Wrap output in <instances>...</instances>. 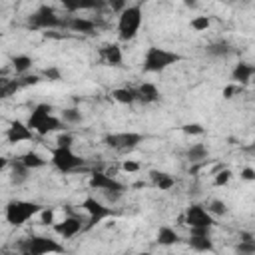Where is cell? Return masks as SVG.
Segmentation results:
<instances>
[{"instance_id": "6da1fadb", "label": "cell", "mask_w": 255, "mask_h": 255, "mask_svg": "<svg viewBox=\"0 0 255 255\" xmlns=\"http://www.w3.org/2000/svg\"><path fill=\"white\" fill-rule=\"evenodd\" d=\"M52 106L50 104H38L34 110H32V114L28 116V126L38 133V135H48V133H52V131H60V129H64V120H60V118H56L54 114H52Z\"/></svg>"}, {"instance_id": "7a4b0ae2", "label": "cell", "mask_w": 255, "mask_h": 255, "mask_svg": "<svg viewBox=\"0 0 255 255\" xmlns=\"http://www.w3.org/2000/svg\"><path fill=\"white\" fill-rule=\"evenodd\" d=\"M141 22H143L141 2L131 4V6H126L120 12V18H118V36H120V40L122 42L133 40L137 36L139 28H141Z\"/></svg>"}, {"instance_id": "3957f363", "label": "cell", "mask_w": 255, "mask_h": 255, "mask_svg": "<svg viewBox=\"0 0 255 255\" xmlns=\"http://www.w3.org/2000/svg\"><path fill=\"white\" fill-rule=\"evenodd\" d=\"M181 62V54L177 52H171V50H165V48H159V46H149L145 50V56H143V72L147 74H159L163 70H167L169 66Z\"/></svg>"}, {"instance_id": "277c9868", "label": "cell", "mask_w": 255, "mask_h": 255, "mask_svg": "<svg viewBox=\"0 0 255 255\" xmlns=\"http://www.w3.org/2000/svg\"><path fill=\"white\" fill-rule=\"evenodd\" d=\"M42 211V205L36 201H26V199H10L4 207V217L12 227H22L26 225L34 215Z\"/></svg>"}, {"instance_id": "5b68a950", "label": "cell", "mask_w": 255, "mask_h": 255, "mask_svg": "<svg viewBox=\"0 0 255 255\" xmlns=\"http://www.w3.org/2000/svg\"><path fill=\"white\" fill-rule=\"evenodd\" d=\"M16 249L26 255H46V253H62L64 245H60L56 239H50L48 235H30L22 239Z\"/></svg>"}, {"instance_id": "8992f818", "label": "cell", "mask_w": 255, "mask_h": 255, "mask_svg": "<svg viewBox=\"0 0 255 255\" xmlns=\"http://www.w3.org/2000/svg\"><path fill=\"white\" fill-rule=\"evenodd\" d=\"M50 161L62 173H72V171H78L80 167L86 165V159L82 155L74 153L72 147H60V145H56L52 149V159Z\"/></svg>"}, {"instance_id": "52a82bcc", "label": "cell", "mask_w": 255, "mask_h": 255, "mask_svg": "<svg viewBox=\"0 0 255 255\" xmlns=\"http://www.w3.org/2000/svg\"><path fill=\"white\" fill-rule=\"evenodd\" d=\"M28 26L32 30H54V28H64V18L56 14V10L48 4L40 6L34 14L28 16Z\"/></svg>"}, {"instance_id": "ba28073f", "label": "cell", "mask_w": 255, "mask_h": 255, "mask_svg": "<svg viewBox=\"0 0 255 255\" xmlns=\"http://www.w3.org/2000/svg\"><path fill=\"white\" fill-rule=\"evenodd\" d=\"M143 139H145L143 133H137V131H120V133H108L104 137V143L110 149H114V151L126 153V151L135 149Z\"/></svg>"}, {"instance_id": "9c48e42d", "label": "cell", "mask_w": 255, "mask_h": 255, "mask_svg": "<svg viewBox=\"0 0 255 255\" xmlns=\"http://www.w3.org/2000/svg\"><path fill=\"white\" fill-rule=\"evenodd\" d=\"M82 209L88 213V225L84 227V231L90 229V227H94V225H98L102 219L114 215V209L108 207L106 203H102V201L96 199V197H86V199L82 201Z\"/></svg>"}, {"instance_id": "30bf717a", "label": "cell", "mask_w": 255, "mask_h": 255, "mask_svg": "<svg viewBox=\"0 0 255 255\" xmlns=\"http://www.w3.org/2000/svg\"><path fill=\"white\" fill-rule=\"evenodd\" d=\"M183 221L187 227H213L215 225V217L201 203H191L183 213Z\"/></svg>"}, {"instance_id": "8fae6325", "label": "cell", "mask_w": 255, "mask_h": 255, "mask_svg": "<svg viewBox=\"0 0 255 255\" xmlns=\"http://www.w3.org/2000/svg\"><path fill=\"white\" fill-rule=\"evenodd\" d=\"M36 137V131L26 124V122H20V120H12L6 128V139L8 143H22V141H34Z\"/></svg>"}, {"instance_id": "7c38bea8", "label": "cell", "mask_w": 255, "mask_h": 255, "mask_svg": "<svg viewBox=\"0 0 255 255\" xmlns=\"http://www.w3.org/2000/svg\"><path fill=\"white\" fill-rule=\"evenodd\" d=\"M54 231L64 237V239H70L74 235H78L80 231H84V217L82 215H76V213H70L68 217H64L60 223H52Z\"/></svg>"}, {"instance_id": "4fadbf2b", "label": "cell", "mask_w": 255, "mask_h": 255, "mask_svg": "<svg viewBox=\"0 0 255 255\" xmlns=\"http://www.w3.org/2000/svg\"><path fill=\"white\" fill-rule=\"evenodd\" d=\"M90 187L92 189H98V191H110V189H116V191H124V183H120L114 175L106 173V171H92L90 173Z\"/></svg>"}, {"instance_id": "5bb4252c", "label": "cell", "mask_w": 255, "mask_h": 255, "mask_svg": "<svg viewBox=\"0 0 255 255\" xmlns=\"http://www.w3.org/2000/svg\"><path fill=\"white\" fill-rule=\"evenodd\" d=\"M64 28L72 30V32H80V34H88L94 36L96 34V22L90 18H82V16H70L64 20Z\"/></svg>"}, {"instance_id": "9a60e30c", "label": "cell", "mask_w": 255, "mask_h": 255, "mask_svg": "<svg viewBox=\"0 0 255 255\" xmlns=\"http://www.w3.org/2000/svg\"><path fill=\"white\" fill-rule=\"evenodd\" d=\"M161 98L159 94V88L153 84V82H143L135 88V102H141V104H157Z\"/></svg>"}, {"instance_id": "2e32d148", "label": "cell", "mask_w": 255, "mask_h": 255, "mask_svg": "<svg viewBox=\"0 0 255 255\" xmlns=\"http://www.w3.org/2000/svg\"><path fill=\"white\" fill-rule=\"evenodd\" d=\"M100 56L102 60L108 64V66H114V68H122L124 64V54H122V46L120 44H106L100 48Z\"/></svg>"}, {"instance_id": "e0dca14e", "label": "cell", "mask_w": 255, "mask_h": 255, "mask_svg": "<svg viewBox=\"0 0 255 255\" xmlns=\"http://www.w3.org/2000/svg\"><path fill=\"white\" fill-rule=\"evenodd\" d=\"M30 171H32V169H28V167L20 161V157H14V159L10 161V183L16 185V187L24 185V183L28 181V177H30Z\"/></svg>"}, {"instance_id": "ac0fdd59", "label": "cell", "mask_w": 255, "mask_h": 255, "mask_svg": "<svg viewBox=\"0 0 255 255\" xmlns=\"http://www.w3.org/2000/svg\"><path fill=\"white\" fill-rule=\"evenodd\" d=\"M253 76H255V66L253 64H247V62H239L231 70V80L235 84H239V86H247Z\"/></svg>"}, {"instance_id": "d6986e66", "label": "cell", "mask_w": 255, "mask_h": 255, "mask_svg": "<svg viewBox=\"0 0 255 255\" xmlns=\"http://www.w3.org/2000/svg\"><path fill=\"white\" fill-rule=\"evenodd\" d=\"M149 179H151V185L157 187L159 191H169L175 185L173 175H169L167 171H159V169H151L149 171Z\"/></svg>"}, {"instance_id": "ffe728a7", "label": "cell", "mask_w": 255, "mask_h": 255, "mask_svg": "<svg viewBox=\"0 0 255 255\" xmlns=\"http://www.w3.org/2000/svg\"><path fill=\"white\" fill-rule=\"evenodd\" d=\"M189 247L193 251L199 253H207V251H215V245L211 241V235H189Z\"/></svg>"}, {"instance_id": "44dd1931", "label": "cell", "mask_w": 255, "mask_h": 255, "mask_svg": "<svg viewBox=\"0 0 255 255\" xmlns=\"http://www.w3.org/2000/svg\"><path fill=\"white\" fill-rule=\"evenodd\" d=\"M185 157H187L191 163H203V161L209 157V149H207V145H203V143H193V145L187 147Z\"/></svg>"}, {"instance_id": "7402d4cb", "label": "cell", "mask_w": 255, "mask_h": 255, "mask_svg": "<svg viewBox=\"0 0 255 255\" xmlns=\"http://www.w3.org/2000/svg\"><path fill=\"white\" fill-rule=\"evenodd\" d=\"M20 157V161L28 167V169H40V167H44L46 163H48V159H44L38 151H34V149H30V151H26V153H22V155H18Z\"/></svg>"}, {"instance_id": "603a6c76", "label": "cell", "mask_w": 255, "mask_h": 255, "mask_svg": "<svg viewBox=\"0 0 255 255\" xmlns=\"http://www.w3.org/2000/svg\"><path fill=\"white\" fill-rule=\"evenodd\" d=\"M177 241H179V233H177L173 227H169V225L159 227V231H157V243H159V245L171 247V245H175Z\"/></svg>"}, {"instance_id": "cb8c5ba5", "label": "cell", "mask_w": 255, "mask_h": 255, "mask_svg": "<svg viewBox=\"0 0 255 255\" xmlns=\"http://www.w3.org/2000/svg\"><path fill=\"white\" fill-rule=\"evenodd\" d=\"M112 100L124 106H131L135 102V88H116L112 90Z\"/></svg>"}, {"instance_id": "d4e9b609", "label": "cell", "mask_w": 255, "mask_h": 255, "mask_svg": "<svg viewBox=\"0 0 255 255\" xmlns=\"http://www.w3.org/2000/svg\"><path fill=\"white\" fill-rule=\"evenodd\" d=\"M10 64H12V70L20 76V74H28V70L32 68V58L28 56V54H18V56H14L12 60H10Z\"/></svg>"}, {"instance_id": "484cf974", "label": "cell", "mask_w": 255, "mask_h": 255, "mask_svg": "<svg viewBox=\"0 0 255 255\" xmlns=\"http://www.w3.org/2000/svg\"><path fill=\"white\" fill-rule=\"evenodd\" d=\"M18 90H22L20 80H18V78H6L4 84L0 86V100H8V98H12Z\"/></svg>"}, {"instance_id": "4316f807", "label": "cell", "mask_w": 255, "mask_h": 255, "mask_svg": "<svg viewBox=\"0 0 255 255\" xmlns=\"http://www.w3.org/2000/svg\"><path fill=\"white\" fill-rule=\"evenodd\" d=\"M205 50H207L209 56H215V58H223V56H229V54H231V46H229V42H223V40L209 44Z\"/></svg>"}, {"instance_id": "83f0119b", "label": "cell", "mask_w": 255, "mask_h": 255, "mask_svg": "<svg viewBox=\"0 0 255 255\" xmlns=\"http://www.w3.org/2000/svg\"><path fill=\"white\" fill-rule=\"evenodd\" d=\"M205 209H207L213 217H221V215H225V213L229 211V207H227V203H225L223 199H211V201L205 205Z\"/></svg>"}, {"instance_id": "f1b7e54d", "label": "cell", "mask_w": 255, "mask_h": 255, "mask_svg": "<svg viewBox=\"0 0 255 255\" xmlns=\"http://www.w3.org/2000/svg\"><path fill=\"white\" fill-rule=\"evenodd\" d=\"M62 120H64V124H80L82 122V114H80L78 108H66L62 112Z\"/></svg>"}, {"instance_id": "f546056e", "label": "cell", "mask_w": 255, "mask_h": 255, "mask_svg": "<svg viewBox=\"0 0 255 255\" xmlns=\"http://www.w3.org/2000/svg\"><path fill=\"white\" fill-rule=\"evenodd\" d=\"M60 4L64 6L66 12L76 14L80 10H86V0H60Z\"/></svg>"}, {"instance_id": "4dcf8cb0", "label": "cell", "mask_w": 255, "mask_h": 255, "mask_svg": "<svg viewBox=\"0 0 255 255\" xmlns=\"http://www.w3.org/2000/svg\"><path fill=\"white\" fill-rule=\"evenodd\" d=\"M209 26H211V18H209V16H195V18L191 20V28H193L195 32H205Z\"/></svg>"}, {"instance_id": "1f68e13d", "label": "cell", "mask_w": 255, "mask_h": 255, "mask_svg": "<svg viewBox=\"0 0 255 255\" xmlns=\"http://www.w3.org/2000/svg\"><path fill=\"white\" fill-rule=\"evenodd\" d=\"M235 251H237L239 255H253V253H255V239H253V241H243V239H239V245L235 247Z\"/></svg>"}, {"instance_id": "d6a6232c", "label": "cell", "mask_w": 255, "mask_h": 255, "mask_svg": "<svg viewBox=\"0 0 255 255\" xmlns=\"http://www.w3.org/2000/svg\"><path fill=\"white\" fill-rule=\"evenodd\" d=\"M42 76H44L46 80H50V82H58V80H62V72H60L58 66H50V68H46V70L42 72Z\"/></svg>"}, {"instance_id": "836d02e7", "label": "cell", "mask_w": 255, "mask_h": 255, "mask_svg": "<svg viewBox=\"0 0 255 255\" xmlns=\"http://www.w3.org/2000/svg\"><path fill=\"white\" fill-rule=\"evenodd\" d=\"M181 131L187 133V135H201V133H205L201 124H185V126H181Z\"/></svg>"}, {"instance_id": "e575fe53", "label": "cell", "mask_w": 255, "mask_h": 255, "mask_svg": "<svg viewBox=\"0 0 255 255\" xmlns=\"http://www.w3.org/2000/svg\"><path fill=\"white\" fill-rule=\"evenodd\" d=\"M18 80H20L22 88H28V86H36L40 82V76H36V74H20Z\"/></svg>"}, {"instance_id": "d590c367", "label": "cell", "mask_w": 255, "mask_h": 255, "mask_svg": "<svg viewBox=\"0 0 255 255\" xmlns=\"http://www.w3.org/2000/svg\"><path fill=\"white\" fill-rule=\"evenodd\" d=\"M241 92H243V86H239V84L233 82V84H229V86L223 88V98H225V100H231L233 96H237V94H241Z\"/></svg>"}, {"instance_id": "8d00e7d4", "label": "cell", "mask_w": 255, "mask_h": 255, "mask_svg": "<svg viewBox=\"0 0 255 255\" xmlns=\"http://www.w3.org/2000/svg\"><path fill=\"white\" fill-rule=\"evenodd\" d=\"M229 179H231V171H229V169H221V171L215 175L213 183H215L217 187H221V185H227V183H229Z\"/></svg>"}, {"instance_id": "74e56055", "label": "cell", "mask_w": 255, "mask_h": 255, "mask_svg": "<svg viewBox=\"0 0 255 255\" xmlns=\"http://www.w3.org/2000/svg\"><path fill=\"white\" fill-rule=\"evenodd\" d=\"M38 215L42 219V225H52L54 223V209L52 207H42V211Z\"/></svg>"}, {"instance_id": "f35d334b", "label": "cell", "mask_w": 255, "mask_h": 255, "mask_svg": "<svg viewBox=\"0 0 255 255\" xmlns=\"http://www.w3.org/2000/svg\"><path fill=\"white\" fill-rule=\"evenodd\" d=\"M102 195L106 197V201L108 203H118L120 199H122V195H124V191H116V189H110V191H102Z\"/></svg>"}, {"instance_id": "ab89813d", "label": "cell", "mask_w": 255, "mask_h": 255, "mask_svg": "<svg viewBox=\"0 0 255 255\" xmlns=\"http://www.w3.org/2000/svg\"><path fill=\"white\" fill-rule=\"evenodd\" d=\"M72 143H74L72 133H60L58 139H56V145H60V147H72Z\"/></svg>"}, {"instance_id": "60d3db41", "label": "cell", "mask_w": 255, "mask_h": 255, "mask_svg": "<svg viewBox=\"0 0 255 255\" xmlns=\"http://www.w3.org/2000/svg\"><path fill=\"white\" fill-rule=\"evenodd\" d=\"M106 6H110L112 12H122L126 6H128V0H106Z\"/></svg>"}, {"instance_id": "b9f144b4", "label": "cell", "mask_w": 255, "mask_h": 255, "mask_svg": "<svg viewBox=\"0 0 255 255\" xmlns=\"http://www.w3.org/2000/svg\"><path fill=\"white\" fill-rule=\"evenodd\" d=\"M122 169L128 171V173H135V171L139 169V163H137V161H131V159H126V161L122 163Z\"/></svg>"}, {"instance_id": "7bdbcfd3", "label": "cell", "mask_w": 255, "mask_h": 255, "mask_svg": "<svg viewBox=\"0 0 255 255\" xmlns=\"http://www.w3.org/2000/svg\"><path fill=\"white\" fill-rule=\"evenodd\" d=\"M106 8V0H86V10H102Z\"/></svg>"}, {"instance_id": "ee69618b", "label": "cell", "mask_w": 255, "mask_h": 255, "mask_svg": "<svg viewBox=\"0 0 255 255\" xmlns=\"http://www.w3.org/2000/svg\"><path fill=\"white\" fill-rule=\"evenodd\" d=\"M241 179H245V181H255V169H253V167H243V169H241Z\"/></svg>"}, {"instance_id": "f6af8a7d", "label": "cell", "mask_w": 255, "mask_h": 255, "mask_svg": "<svg viewBox=\"0 0 255 255\" xmlns=\"http://www.w3.org/2000/svg\"><path fill=\"white\" fill-rule=\"evenodd\" d=\"M191 235H211V227H189Z\"/></svg>"}, {"instance_id": "bcb514c9", "label": "cell", "mask_w": 255, "mask_h": 255, "mask_svg": "<svg viewBox=\"0 0 255 255\" xmlns=\"http://www.w3.org/2000/svg\"><path fill=\"white\" fill-rule=\"evenodd\" d=\"M183 6H187V8L195 10V8L199 6V0H183Z\"/></svg>"}, {"instance_id": "7dc6e473", "label": "cell", "mask_w": 255, "mask_h": 255, "mask_svg": "<svg viewBox=\"0 0 255 255\" xmlns=\"http://www.w3.org/2000/svg\"><path fill=\"white\" fill-rule=\"evenodd\" d=\"M239 237H241L243 241H253V239H255V237H253V233H249V231H241V233H239Z\"/></svg>"}, {"instance_id": "c3c4849f", "label": "cell", "mask_w": 255, "mask_h": 255, "mask_svg": "<svg viewBox=\"0 0 255 255\" xmlns=\"http://www.w3.org/2000/svg\"><path fill=\"white\" fill-rule=\"evenodd\" d=\"M8 165H10V159H8V157H4V155H0V171H2V169H6Z\"/></svg>"}, {"instance_id": "681fc988", "label": "cell", "mask_w": 255, "mask_h": 255, "mask_svg": "<svg viewBox=\"0 0 255 255\" xmlns=\"http://www.w3.org/2000/svg\"><path fill=\"white\" fill-rule=\"evenodd\" d=\"M4 80H6V76H0V86L4 84Z\"/></svg>"}]
</instances>
